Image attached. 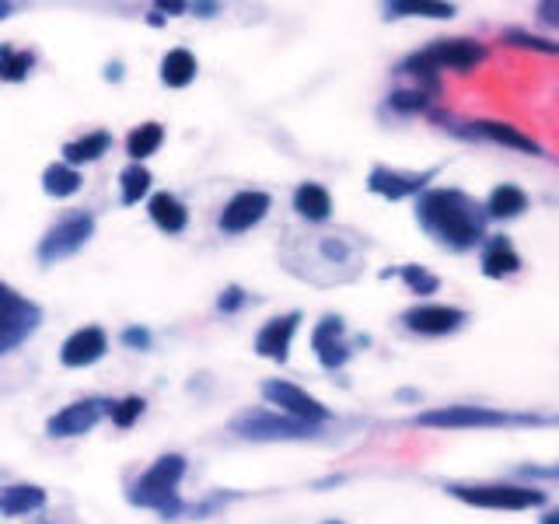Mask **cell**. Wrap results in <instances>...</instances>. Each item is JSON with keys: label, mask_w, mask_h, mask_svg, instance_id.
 Here are the masks:
<instances>
[{"label": "cell", "mask_w": 559, "mask_h": 524, "mask_svg": "<svg viewBox=\"0 0 559 524\" xmlns=\"http://www.w3.org/2000/svg\"><path fill=\"white\" fill-rule=\"evenodd\" d=\"M434 175H437V168H427V172H420V175H406V172H392V168L378 165L367 175V189L385 196V200H406V196H420Z\"/></svg>", "instance_id": "4fadbf2b"}, {"label": "cell", "mask_w": 559, "mask_h": 524, "mask_svg": "<svg viewBox=\"0 0 559 524\" xmlns=\"http://www.w3.org/2000/svg\"><path fill=\"white\" fill-rule=\"evenodd\" d=\"M483 210H486V217H493V221H507V217L525 214L528 196H525V189H518V186H497Z\"/></svg>", "instance_id": "7402d4cb"}, {"label": "cell", "mask_w": 559, "mask_h": 524, "mask_svg": "<svg viewBox=\"0 0 559 524\" xmlns=\"http://www.w3.org/2000/svg\"><path fill=\"white\" fill-rule=\"evenodd\" d=\"M462 308H448V304H420V308H409L402 315L409 332H420V336H448V332L462 329L465 322Z\"/></svg>", "instance_id": "7c38bea8"}, {"label": "cell", "mask_w": 559, "mask_h": 524, "mask_svg": "<svg viewBox=\"0 0 559 524\" xmlns=\"http://www.w3.org/2000/svg\"><path fill=\"white\" fill-rule=\"evenodd\" d=\"M521 269V256L514 252V245L507 242L504 235L500 238H490L486 242V252H483V273L490 276V280H500V276H511Z\"/></svg>", "instance_id": "ac0fdd59"}, {"label": "cell", "mask_w": 559, "mask_h": 524, "mask_svg": "<svg viewBox=\"0 0 559 524\" xmlns=\"http://www.w3.org/2000/svg\"><path fill=\"white\" fill-rule=\"evenodd\" d=\"M105 81H123V63H109L105 67Z\"/></svg>", "instance_id": "f35d334b"}, {"label": "cell", "mask_w": 559, "mask_h": 524, "mask_svg": "<svg viewBox=\"0 0 559 524\" xmlns=\"http://www.w3.org/2000/svg\"><path fill=\"white\" fill-rule=\"evenodd\" d=\"M161 140H165V130H161L158 123H144L126 137V154L133 158V165H140V161L151 158V154L158 151Z\"/></svg>", "instance_id": "d4e9b609"}, {"label": "cell", "mask_w": 559, "mask_h": 524, "mask_svg": "<svg viewBox=\"0 0 559 524\" xmlns=\"http://www.w3.org/2000/svg\"><path fill=\"white\" fill-rule=\"evenodd\" d=\"M504 42H511V46H521V49H539V53H559L556 42L535 39V35H528V32H507Z\"/></svg>", "instance_id": "1f68e13d"}, {"label": "cell", "mask_w": 559, "mask_h": 524, "mask_svg": "<svg viewBox=\"0 0 559 524\" xmlns=\"http://www.w3.org/2000/svg\"><path fill=\"white\" fill-rule=\"evenodd\" d=\"M144 406L147 402L144 399H137V395H130V399H123V402H109V416H112V423L116 427H133V423L140 420V413H144Z\"/></svg>", "instance_id": "f546056e"}, {"label": "cell", "mask_w": 559, "mask_h": 524, "mask_svg": "<svg viewBox=\"0 0 559 524\" xmlns=\"http://www.w3.org/2000/svg\"><path fill=\"white\" fill-rule=\"evenodd\" d=\"M297 322H301V315H297V311H290V315L266 322L263 329H259V336H256V353H259V357L283 364V360L290 357V339H294V332H297Z\"/></svg>", "instance_id": "2e32d148"}, {"label": "cell", "mask_w": 559, "mask_h": 524, "mask_svg": "<svg viewBox=\"0 0 559 524\" xmlns=\"http://www.w3.org/2000/svg\"><path fill=\"white\" fill-rule=\"evenodd\" d=\"M186 476V458L182 455H161L137 483L130 486L126 500L133 507H147V511H158L161 518H179L186 511L179 497V483Z\"/></svg>", "instance_id": "7a4b0ae2"}, {"label": "cell", "mask_w": 559, "mask_h": 524, "mask_svg": "<svg viewBox=\"0 0 559 524\" xmlns=\"http://www.w3.org/2000/svg\"><path fill=\"white\" fill-rule=\"evenodd\" d=\"M402 280H406V287L413 290V294H434L437 287H441V280H437L434 273H427V269L420 266H402Z\"/></svg>", "instance_id": "4dcf8cb0"}, {"label": "cell", "mask_w": 559, "mask_h": 524, "mask_svg": "<svg viewBox=\"0 0 559 524\" xmlns=\"http://www.w3.org/2000/svg\"><path fill=\"white\" fill-rule=\"evenodd\" d=\"M196 77V56L189 49H172V53L161 60V84L165 88H186Z\"/></svg>", "instance_id": "603a6c76"}, {"label": "cell", "mask_w": 559, "mask_h": 524, "mask_svg": "<svg viewBox=\"0 0 559 524\" xmlns=\"http://www.w3.org/2000/svg\"><path fill=\"white\" fill-rule=\"evenodd\" d=\"M95 235V217L91 214H74L67 221H60L56 228L46 231V238L39 242V262L53 266L60 259H70L74 252H81L88 245V238Z\"/></svg>", "instance_id": "52a82bcc"}, {"label": "cell", "mask_w": 559, "mask_h": 524, "mask_svg": "<svg viewBox=\"0 0 559 524\" xmlns=\"http://www.w3.org/2000/svg\"><path fill=\"white\" fill-rule=\"evenodd\" d=\"M42 507H46V490H39V486H7V490H0V514H7V518L42 511Z\"/></svg>", "instance_id": "44dd1931"}, {"label": "cell", "mask_w": 559, "mask_h": 524, "mask_svg": "<svg viewBox=\"0 0 559 524\" xmlns=\"http://www.w3.org/2000/svg\"><path fill=\"white\" fill-rule=\"evenodd\" d=\"M325 524H343V521H325Z\"/></svg>", "instance_id": "b9f144b4"}, {"label": "cell", "mask_w": 559, "mask_h": 524, "mask_svg": "<svg viewBox=\"0 0 559 524\" xmlns=\"http://www.w3.org/2000/svg\"><path fill=\"white\" fill-rule=\"evenodd\" d=\"M235 430L242 437H249V441H301V437L315 434V423H301V420H290V416L256 409V413L238 416Z\"/></svg>", "instance_id": "ba28073f"}, {"label": "cell", "mask_w": 559, "mask_h": 524, "mask_svg": "<svg viewBox=\"0 0 559 524\" xmlns=\"http://www.w3.org/2000/svg\"><path fill=\"white\" fill-rule=\"evenodd\" d=\"M556 521H559V514H556V511H549L546 518H542V524H556Z\"/></svg>", "instance_id": "60d3db41"}, {"label": "cell", "mask_w": 559, "mask_h": 524, "mask_svg": "<svg viewBox=\"0 0 559 524\" xmlns=\"http://www.w3.org/2000/svg\"><path fill=\"white\" fill-rule=\"evenodd\" d=\"M263 399L273 402V406H280L283 413L290 416V420H301V423H325L329 420V409L322 406L318 399H311L304 388L290 385V381H266L263 385Z\"/></svg>", "instance_id": "9c48e42d"}, {"label": "cell", "mask_w": 559, "mask_h": 524, "mask_svg": "<svg viewBox=\"0 0 559 524\" xmlns=\"http://www.w3.org/2000/svg\"><path fill=\"white\" fill-rule=\"evenodd\" d=\"M81 175L74 172V168L67 165H49L46 172H42V189H46L49 196H56V200H67V196H74L77 189H81Z\"/></svg>", "instance_id": "484cf974"}, {"label": "cell", "mask_w": 559, "mask_h": 524, "mask_svg": "<svg viewBox=\"0 0 559 524\" xmlns=\"http://www.w3.org/2000/svg\"><path fill=\"white\" fill-rule=\"evenodd\" d=\"M109 147H112V137L105 130H98V133H88L84 140L63 144V158H67V168H74V165H84V161H98Z\"/></svg>", "instance_id": "cb8c5ba5"}, {"label": "cell", "mask_w": 559, "mask_h": 524, "mask_svg": "<svg viewBox=\"0 0 559 524\" xmlns=\"http://www.w3.org/2000/svg\"><path fill=\"white\" fill-rule=\"evenodd\" d=\"M406 14H420V18H451L455 7L451 4H409V0H392V4H385V18H406Z\"/></svg>", "instance_id": "83f0119b"}, {"label": "cell", "mask_w": 559, "mask_h": 524, "mask_svg": "<svg viewBox=\"0 0 559 524\" xmlns=\"http://www.w3.org/2000/svg\"><path fill=\"white\" fill-rule=\"evenodd\" d=\"M151 221L158 224L165 235H179V231H186L189 214L172 193H154L151 196Z\"/></svg>", "instance_id": "ffe728a7"}, {"label": "cell", "mask_w": 559, "mask_h": 524, "mask_svg": "<svg viewBox=\"0 0 559 524\" xmlns=\"http://www.w3.org/2000/svg\"><path fill=\"white\" fill-rule=\"evenodd\" d=\"M105 413H109V402L105 399H81V402H74V406L60 409L56 416H49L46 434L49 437H81V434H88Z\"/></svg>", "instance_id": "8fae6325"}, {"label": "cell", "mask_w": 559, "mask_h": 524, "mask_svg": "<svg viewBox=\"0 0 559 524\" xmlns=\"http://www.w3.org/2000/svg\"><path fill=\"white\" fill-rule=\"evenodd\" d=\"M539 18L546 25H559V4H539Z\"/></svg>", "instance_id": "d590c367"}, {"label": "cell", "mask_w": 559, "mask_h": 524, "mask_svg": "<svg viewBox=\"0 0 559 524\" xmlns=\"http://www.w3.org/2000/svg\"><path fill=\"white\" fill-rule=\"evenodd\" d=\"M388 102H392V109H402V112L427 109V95H423V91H395Z\"/></svg>", "instance_id": "d6a6232c"}, {"label": "cell", "mask_w": 559, "mask_h": 524, "mask_svg": "<svg viewBox=\"0 0 559 524\" xmlns=\"http://www.w3.org/2000/svg\"><path fill=\"white\" fill-rule=\"evenodd\" d=\"M294 210L304 217V221H325V217L332 214V196L325 186H318V182H301V186L294 189Z\"/></svg>", "instance_id": "e0dca14e"}, {"label": "cell", "mask_w": 559, "mask_h": 524, "mask_svg": "<svg viewBox=\"0 0 559 524\" xmlns=\"http://www.w3.org/2000/svg\"><path fill=\"white\" fill-rule=\"evenodd\" d=\"M42 325V308L28 297H21L14 287L0 283V357L18 350L28 336Z\"/></svg>", "instance_id": "277c9868"}, {"label": "cell", "mask_w": 559, "mask_h": 524, "mask_svg": "<svg viewBox=\"0 0 559 524\" xmlns=\"http://www.w3.org/2000/svg\"><path fill=\"white\" fill-rule=\"evenodd\" d=\"M35 67V56L25 49L0 46V81H25Z\"/></svg>", "instance_id": "4316f807"}, {"label": "cell", "mask_w": 559, "mask_h": 524, "mask_svg": "<svg viewBox=\"0 0 559 524\" xmlns=\"http://www.w3.org/2000/svg\"><path fill=\"white\" fill-rule=\"evenodd\" d=\"M343 318L339 315H325L322 322H318L315 336H311V346H315L318 360H322L325 371H336V367H343L346 360H350V346L343 343Z\"/></svg>", "instance_id": "9a60e30c"}, {"label": "cell", "mask_w": 559, "mask_h": 524, "mask_svg": "<svg viewBox=\"0 0 559 524\" xmlns=\"http://www.w3.org/2000/svg\"><path fill=\"white\" fill-rule=\"evenodd\" d=\"M154 11H158V14H182V11H186V4H179V0H172V4H168V0H161V4H154Z\"/></svg>", "instance_id": "74e56055"}, {"label": "cell", "mask_w": 559, "mask_h": 524, "mask_svg": "<svg viewBox=\"0 0 559 524\" xmlns=\"http://www.w3.org/2000/svg\"><path fill=\"white\" fill-rule=\"evenodd\" d=\"M486 60V49L479 46V42L472 39H441L434 42L430 49H423V53H413L409 60H402V74H413V77H423V81L430 84V88L437 91V74L441 70H458V74H469L476 63Z\"/></svg>", "instance_id": "3957f363"}, {"label": "cell", "mask_w": 559, "mask_h": 524, "mask_svg": "<svg viewBox=\"0 0 559 524\" xmlns=\"http://www.w3.org/2000/svg\"><path fill=\"white\" fill-rule=\"evenodd\" d=\"M448 493L462 504L490 511H532L546 504V493L532 486H448Z\"/></svg>", "instance_id": "8992f818"}, {"label": "cell", "mask_w": 559, "mask_h": 524, "mask_svg": "<svg viewBox=\"0 0 559 524\" xmlns=\"http://www.w3.org/2000/svg\"><path fill=\"white\" fill-rule=\"evenodd\" d=\"M186 11H196L200 18H214L221 7H217V4H186Z\"/></svg>", "instance_id": "8d00e7d4"}, {"label": "cell", "mask_w": 559, "mask_h": 524, "mask_svg": "<svg viewBox=\"0 0 559 524\" xmlns=\"http://www.w3.org/2000/svg\"><path fill=\"white\" fill-rule=\"evenodd\" d=\"M476 133L490 137L493 144L514 147V151H521V154H542V147L535 144L532 137H525V133L514 130V126H507V123H493V119H483V123H472V137H476Z\"/></svg>", "instance_id": "d6986e66"}, {"label": "cell", "mask_w": 559, "mask_h": 524, "mask_svg": "<svg viewBox=\"0 0 559 524\" xmlns=\"http://www.w3.org/2000/svg\"><path fill=\"white\" fill-rule=\"evenodd\" d=\"M123 343L130 346V350H147V346H151V332L140 329V325H130V329H123Z\"/></svg>", "instance_id": "e575fe53"}, {"label": "cell", "mask_w": 559, "mask_h": 524, "mask_svg": "<svg viewBox=\"0 0 559 524\" xmlns=\"http://www.w3.org/2000/svg\"><path fill=\"white\" fill-rule=\"evenodd\" d=\"M119 182H123V203L133 207V203H140V196H147V189H151V172H147L144 165H130V168H123Z\"/></svg>", "instance_id": "f1b7e54d"}, {"label": "cell", "mask_w": 559, "mask_h": 524, "mask_svg": "<svg viewBox=\"0 0 559 524\" xmlns=\"http://www.w3.org/2000/svg\"><path fill=\"white\" fill-rule=\"evenodd\" d=\"M416 224L451 252H469L486 238V210L462 189H427L416 200Z\"/></svg>", "instance_id": "6da1fadb"}, {"label": "cell", "mask_w": 559, "mask_h": 524, "mask_svg": "<svg viewBox=\"0 0 559 524\" xmlns=\"http://www.w3.org/2000/svg\"><path fill=\"white\" fill-rule=\"evenodd\" d=\"M245 301H249V294H245L242 287H235V283H231V287L224 290L221 297H217V308H221L224 315H231V311H238V308H242Z\"/></svg>", "instance_id": "836d02e7"}, {"label": "cell", "mask_w": 559, "mask_h": 524, "mask_svg": "<svg viewBox=\"0 0 559 524\" xmlns=\"http://www.w3.org/2000/svg\"><path fill=\"white\" fill-rule=\"evenodd\" d=\"M413 423L416 427L462 430V427H507V423H546V420L542 416H507L500 409H486V406H444V409H427Z\"/></svg>", "instance_id": "5b68a950"}, {"label": "cell", "mask_w": 559, "mask_h": 524, "mask_svg": "<svg viewBox=\"0 0 559 524\" xmlns=\"http://www.w3.org/2000/svg\"><path fill=\"white\" fill-rule=\"evenodd\" d=\"M105 350H109V336H105L98 325H88V329H77L74 336L63 343L60 364L63 367H91L105 357Z\"/></svg>", "instance_id": "5bb4252c"}, {"label": "cell", "mask_w": 559, "mask_h": 524, "mask_svg": "<svg viewBox=\"0 0 559 524\" xmlns=\"http://www.w3.org/2000/svg\"><path fill=\"white\" fill-rule=\"evenodd\" d=\"M270 203H273L270 196L259 193V189H245V193H238L228 200V207H224L221 217H217V228H221L224 235H242V231H249L252 224L263 221Z\"/></svg>", "instance_id": "30bf717a"}, {"label": "cell", "mask_w": 559, "mask_h": 524, "mask_svg": "<svg viewBox=\"0 0 559 524\" xmlns=\"http://www.w3.org/2000/svg\"><path fill=\"white\" fill-rule=\"evenodd\" d=\"M11 14H14V4H0V21L11 18Z\"/></svg>", "instance_id": "ab89813d"}]
</instances>
